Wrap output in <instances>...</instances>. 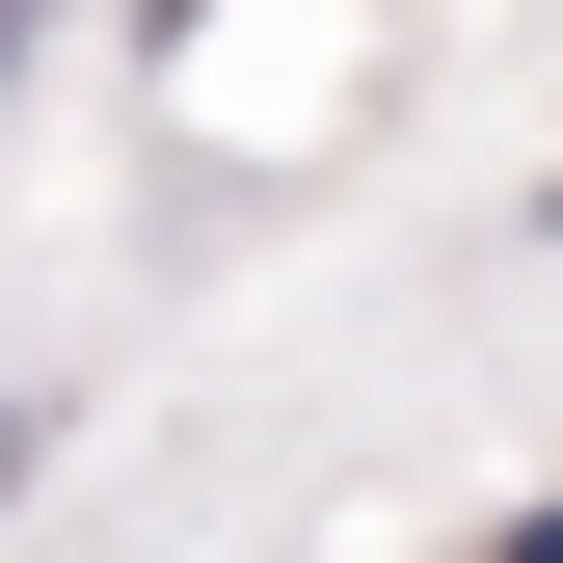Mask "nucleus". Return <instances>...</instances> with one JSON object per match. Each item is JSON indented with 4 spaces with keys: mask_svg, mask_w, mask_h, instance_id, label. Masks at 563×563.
Returning <instances> with one entry per match:
<instances>
[{
    "mask_svg": "<svg viewBox=\"0 0 563 563\" xmlns=\"http://www.w3.org/2000/svg\"><path fill=\"white\" fill-rule=\"evenodd\" d=\"M0 483H27V402H0Z\"/></svg>",
    "mask_w": 563,
    "mask_h": 563,
    "instance_id": "obj_1",
    "label": "nucleus"
}]
</instances>
